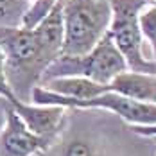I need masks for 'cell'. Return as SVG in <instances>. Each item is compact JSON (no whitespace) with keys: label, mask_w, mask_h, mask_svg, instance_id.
Masks as SVG:
<instances>
[{"label":"cell","mask_w":156,"mask_h":156,"mask_svg":"<svg viewBox=\"0 0 156 156\" xmlns=\"http://www.w3.org/2000/svg\"><path fill=\"white\" fill-rule=\"evenodd\" d=\"M0 48L5 56V76L16 99L29 101L31 90L48 66L32 29L0 27Z\"/></svg>","instance_id":"cell-1"},{"label":"cell","mask_w":156,"mask_h":156,"mask_svg":"<svg viewBox=\"0 0 156 156\" xmlns=\"http://www.w3.org/2000/svg\"><path fill=\"white\" fill-rule=\"evenodd\" d=\"M109 20L108 0H65L61 56L88 54L108 32Z\"/></svg>","instance_id":"cell-2"},{"label":"cell","mask_w":156,"mask_h":156,"mask_svg":"<svg viewBox=\"0 0 156 156\" xmlns=\"http://www.w3.org/2000/svg\"><path fill=\"white\" fill-rule=\"evenodd\" d=\"M127 70V63L113 45L108 32L84 56H59L43 70L40 84L56 77H86L90 81L108 84L111 79Z\"/></svg>","instance_id":"cell-3"},{"label":"cell","mask_w":156,"mask_h":156,"mask_svg":"<svg viewBox=\"0 0 156 156\" xmlns=\"http://www.w3.org/2000/svg\"><path fill=\"white\" fill-rule=\"evenodd\" d=\"M151 2L154 0H108L111 9L108 36L126 59L127 70L156 76V63L144 54V36L138 25L140 11Z\"/></svg>","instance_id":"cell-4"},{"label":"cell","mask_w":156,"mask_h":156,"mask_svg":"<svg viewBox=\"0 0 156 156\" xmlns=\"http://www.w3.org/2000/svg\"><path fill=\"white\" fill-rule=\"evenodd\" d=\"M48 142V138L29 131L11 104L5 102L4 124L0 127V156H36Z\"/></svg>","instance_id":"cell-5"},{"label":"cell","mask_w":156,"mask_h":156,"mask_svg":"<svg viewBox=\"0 0 156 156\" xmlns=\"http://www.w3.org/2000/svg\"><path fill=\"white\" fill-rule=\"evenodd\" d=\"M9 104L16 111V115L23 120L29 131L48 140L59 129L66 109L61 106H36L31 102H22L20 99H13Z\"/></svg>","instance_id":"cell-6"},{"label":"cell","mask_w":156,"mask_h":156,"mask_svg":"<svg viewBox=\"0 0 156 156\" xmlns=\"http://www.w3.org/2000/svg\"><path fill=\"white\" fill-rule=\"evenodd\" d=\"M109 92L144 104H156V76L126 70L108 83Z\"/></svg>","instance_id":"cell-7"},{"label":"cell","mask_w":156,"mask_h":156,"mask_svg":"<svg viewBox=\"0 0 156 156\" xmlns=\"http://www.w3.org/2000/svg\"><path fill=\"white\" fill-rule=\"evenodd\" d=\"M36 86H41L58 95L72 97L74 101H88L101 94L109 92L108 84H101V83L90 81L86 77H56L45 81L41 84H36Z\"/></svg>","instance_id":"cell-8"},{"label":"cell","mask_w":156,"mask_h":156,"mask_svg":"<svg viewBox=\"0 0 156 156\" xmlns=\"http://www.w3.org/2000/svg\"><path fill=\"white\" fill-rule=\"evenodd\" d=\"M29 0H0V27H18Z\"/></svg>","instance_id":"cell-9"},{"label":"cell","mask_w":156,"mask_h":156,"mask_svg":"<svg viewBox=\"0 0 156 156\" xmlns=\"http://www.w3.org/2000/svg\"><path fill=\"white\" fill-rule=\"evenodd\" d=\"M138 25H140L144 40H147V43L153 48V61L156 63V4L154 2H151L149 5H145L140 11Z\"/></svg>","instance_id":"cell-10"},{"label":"cell","mask_w":156,"mask_h":156,"mask_svg":"<svg viewBox=\"0 0 156 156\" xmlns=\"http://www.w3.org/2000/svg\"><path fill=\"white\" fill-rule=\"evenodd\" d=\"M0 99H4L7 102H11L13 99H16L13 90H11V86H9V83H7V76H5V56H4L2 48H0Z\"/></svg>","instance_id":"cell-11"},{"label":"cell","mask_w":156,"mask_h":156,"mask_svg":"<svg viewBox=\"0 0 156 156\" xmlns=\"http://www.w3.org/2000/svg\"><path fill=\"white\" fill-rule=\"evenodd\" d=\"M66 156H90V147L84 142L70 144V147L66 149Z\"/></svg>","instance_id":"cell-12"},{"label":"cell","mask_w":156,"mask_h":156,"mask_svg":"<svg viewBox=\"0 0 156 156\" xmlns=\"http://www.w3.org/2000/svg\"><path fill=\"white\" fill-rule=\"evenodd\" d=\"M133 131L144 135V136H156V124L154 126H133Z\"/></svg>","instance_id":"cell-13"},{"label":"cell","mask_w":156,"mask_h":156,"mask_svg":"<svg viewBox=\"0 0 156 156\" xmlns=\"http://www.w3.org/2000/svg\"><path fill=\"white\" fill-rule=\"evenodd\" d=\"M153 138H154V144H156V136H153Z\"/></svg>","instance_id":"cell-14"},{"label":"cell","mask_w":156,"mask_h":156,"mask_svg":"<svg viewBox=\"0 0 156 156\" xmlns=\"http://www.w3.org/2000/svg\"><path fill=\"white\" fill-rule=\"evenodd\" d=\"M29 2H36V0H29Z\"/></svg>","instance_id":"cell-15"}]
</instances>
